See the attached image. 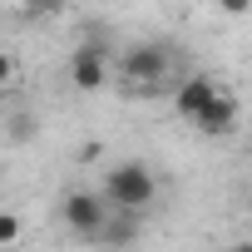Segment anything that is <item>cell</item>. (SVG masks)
Returning <instances> with one entry per match:
<instances>
[{"label":"cell","mask_w":252,"mask_h":252,"mask_svg":"<svg viewBox=\"0 0 252 252\" xmlns=\"http://www.w3.org/2000/svg\"><path fill=\"white\" fill-rule=\"evenodd\" d=\"M114 213H144L154 198H158V178H154V168L149 163H139V158H124V163H114L109 173H104V193H99Z\"/></svg>","instance_id":"cell-1"},{"label":"cell","mask_w":252,"mask_h":252,"mask_svg":"<svg viewBox=\"0 0 252 252\" xmlns=\"http://www.w3.org/2000/svg\"><path fill=\"white\" fill-rule=\"evenodd\" d=\"M69 84H74L79 94H94V89L109 84V40H104L99 30H89L84 45L69 50Z\"/></svg>","instance_id":"cell-2"},{"label":"cell","mask_w":252,"mask_h":252,"mask_svg":"<svg viewBox=\"0 0 252 252\" xmlns=\"http://www.w3.org/2000/svg\"><path fill=\"white\" fill-rule=\"evenodd\" d=\"M119 69H124V79H129L134 89H158L163 84V74H168V50L163 45H129V50H124L119 55Z\"/></svg>","instance_id":"cell-3"},{"label":"cell","mask_w":252,"mask_h":252,"mask_svg":"<svg viewBox=\"0 0 252 252\" xmlns=\"http://www.w3.org/2000/svg\"><path fill=\"white\" fill-rule=\"evenodd\" d=\"M60 218L69 222V232H79V237H99V227H104V218H109V203H104L99 193L74 188V193H64Z\"/></svg>","instance_id":"cell-4"},{"label":"cell","mask_w":252,"mask_h":252,"mask_svg":"<svg viewBox=\"0 0 252 252\" xmlns=\"http://www.w3.org/2000/svg\"><path fill=\"white\" fill-rule=\"evenodd\" d=\"M193 129H198V134H208V139H227V134L237 129V99L218 89V94L208 99V109L193 119Z\"/></svg>","instance_id":"cell-5"},{"label":"cell","mask_w":252,"mask_h":252,"mask_svg":"<svg viewBox=\"0 0 252 252\" xmlns=\"http://www.w3.org/2000/svg\"><path fill=\"white\" fill-rule=\"evenodd\" d=\"M218 94V84L208 79V74H193V79H183V89H178V114L193 124L203 109H208V99Z\"/></svg>","instance_id":"cell-6"},{"label":"cell","mask_w":252,"mask_h":252,"mask_svg":"<svg viewBox=\"0 0 252 252\" xmlns=\"http://www.w3.org/2000/svg\"><path fill=\"white\" fill-rule=\"evenodd\" d=\"M139 213H114L109 208V218H104V227H99V242H109V247H129V242H139Z\"/></svg>","instance_id":"cell-7"},{"label":"cell","mask_w":252,"mask_h":252,"mask_svg":"<svg viewBox=\"0 0 252 252\" xmlns=\"http://www.w3.org/2000/svg\"><path fill=\"white\" fill-rule=\"evenodd\" d=\"M20 232H25L20 213H10V208H0V247H15V242H20Z\"/></svg>","instance_id":"cell-8"},{"label":"cell","mask_w":252,"mask_h":252,"mask_svg":"<svg viewBox=\"0 0 252 252\" xmlns=\"http://www.w3.org/2000/svg\"><path fill=\"white\" fill-rule=\"evenodd\" d=\"M15 74H20L15 55H5V50H0V89H10V84H15Z\"/></svg>","instance_id":"cell-9"},{"label":"cell","mask_w":252,"mask_h":252,"mask_svg":"<svg viewBox=\"0 0 252 252\" xmlns=\"http://www.w3.org/2000/svg\"><path fill=\"white\" fill-rule=\"evenodd\" d=\"M30 134H35V119L30 114H15L10 119V139H30Z\"/></svg>","instance_id":"cell-10"},{"label":"cell","mask_w":252,"mask_h":252,"mask_svg":"<svg viewBox=\"0 0 252 252\" xmlns=\"http://www.w3.org/2000/svg\"><path fill=\"white\" fill-rule=\"evenodd\" d=\"M218 10H227V15H247L252 0H218Z\"/></svg>","instance_id":"cell-11"},{"label":"cell","mask_w":252,"mask_h":252,"mask_svg":"<svg viewBox=\"0 0 252 252\" xmlns=\"http://www.w3.org/2000/svg\"><path fill=\"white\" fill-rule=\"evenodd\" d=\"M94 158H99V144H94V139H89V144H84V149H79V163H94Z\"/></svg>","instance_id":"cell-12"},{"label":"cell","mask_w":252,"mask_h":252,"mask_svg":"<svg viewBox=\"0 0 252 252\" xmlns=\"http://www.w3.org/2000/svg\"><path fill=\"white\" fill-rule=\"evenodd\" d=\"M218 252H252V242H227V247H218Z\"/></svg>","instance_id":"cell-13"},{"label":"cell","mask_w":252,"mask_h":252,"mask_svg":"<svg viewBox=\"0 0 252 252\" xmlns=\"http://www.w3.org/2000/svg\"><path fill=\"white\" fill-rule=\"evenodd\" d=\"M55 5H60V0H50V10H55Z\"/></svg>","instance_id":"cell-14"}]
</instances>
